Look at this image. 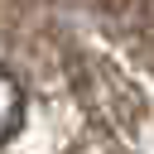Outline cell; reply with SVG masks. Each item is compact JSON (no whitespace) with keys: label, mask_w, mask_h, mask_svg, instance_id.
I'll return each mask as SVG.
<instances>
[{"label":"cell","mask_w":154,"mask_h":154,"mask_svg":"<svg viewBox=\"0 0 154 154\" xmlns=\"http://www.w3.org/2000/svg\"><path fill=\"white\" fill-rule=\"evenodd\" d=\"M24 116H29V96H24V82L0 63V144H10L19 130H24Z\"/></svg>","instance_id":"1"}]
</instances>
